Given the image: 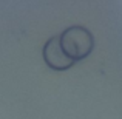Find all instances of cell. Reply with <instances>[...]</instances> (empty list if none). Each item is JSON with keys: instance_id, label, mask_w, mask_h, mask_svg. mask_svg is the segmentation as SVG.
I'll use <instances>...</instances> for the list:
<instances>
[{"instance_id": "7a4b0ae2", "label": "cell", "mask_w": 122, "mask_h": 119, "mask_svg": "<svg viewBox=\"0 0 122 119\" xmlns=\"http://www.w3.org/2000/svg\"><path fill=\"white\" fill-rule=\"evenodd\" d=\"M43 60L51 70H56V71H65L74 65V62L63 53L59 36H53L46 40L43 47Z\"/></svg>"}, {"instance_id": "6da1fadb", "label": "cell", "mask_w": 122, "mask_h": 119, "mask_svg": "<svg viewBox=\"0 0 122 119\" xmlns=\"http://www.w3.org/2000/svg\"><path fill=\"white\" fill-rule=\"evenodd\" d=\"M60 47H62L63 53L73 60V62H79V60L85 59L94 48V37L86 28L74 25L70 26L59 36Z\"/></svg>"}]
</instances>
